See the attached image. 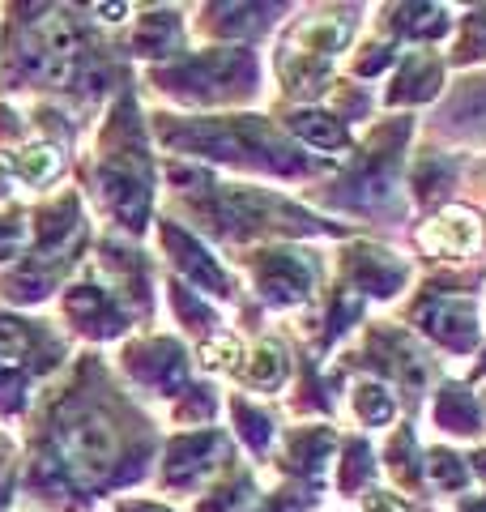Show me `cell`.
Masks as SVG:
<instances>
[{
  "mask_svg": "<svg viewBox=\"0 0 486 512\" xmlns=\"http://www.w3.org/2000/svg\"><path fill=\"white\" fill-rule=\"evenodd\" d=\"M167 141L171 146L209 154V158H231V163L243 158V163H261L269 171H299L303 167L261 120H205V124L180 128V133H167Z\"/></svg>",
  "mask_w": 486,
  "mask_h": 512,
  "instance_id": "cell-1",
  "label": "cell"
},
{
  "mask_svg": "<svg viewBox=\"0 0 486 512\" xmlns=\"http://www.w3.org/2000/svg\"><path fill=\"white\" fill-rule=\"evenodd\" d=\"M350 35H354V22H346V18H312L295 30V43H286V52L329 64V56L342 52Z\"/></svg>",
  "mask_w": 486,
  "mask_h": 512,
  "instance_id": "cell-11",
  "label": "cell"
},
{
  "mask_svg": "<svg viewBox=\"0 0 486 512\" xmlns=\"http://www.w3.org/2000/svg\"><path fill=\"white\" fill-rule=\"evenodd\" d=\"M22 402V363L0 359V406H18Z\"/></svg>",
  "mask_w": 486,
  "mask_h": 512,
  "instance_id": "cell-29",
  "label": "cell"
},
{
  "mask_svg": "<svg viewBox=\"0 0 486 512\" xmlns=\"http://www.w3.org/2000/svg\"><path fill=\"white\" fill-rule=\"evenodd\" d=\"M261 512H303V504H290V495H282V500H273V504L261 508Z\"/></svg>",
  "mask_w": 486,
  "mask_h": 512,
  "instance_id": "cell-34",
  "label": "cell"
},
{
  "mask_svg": "<svg viewBox=\"0 0 486 512\" xmlns=\"http://www.w3.org/2000/svg\"><path fill=\"white\" fill-rule=\"evenodd\" d=\"M222 436L218 431H197V436H184L171 444L167 453V483H188L197 470H205L209 461H214L222 453Z\"/></svg>",
  "mask_w": 486,
  "mask_h": 512,
  "instance_id": "cell-12",
  "label": "cell"
},
{
  "mask_svg": "<svg viewBox=\"0 0 486 512\" xmlns=\"http://www.w3.org/2000/svg\"><path fill=\"white\" fill-rule=\"evenodd\" d=\"M329 457H333V431H324V427L295 431V436L286 440V461H290V470L303 474V478H320L324 466H329Z\"/></svg>",
  "mask_w": 486,
  "mask_h": 512,
  "instance_id": "cell-14",
  "label": "cell"
},
{
  "mask_svg": "<svg viewBox=\"0 0 486 512\" xmlns=\"http://www.w3.org/2000/svg\"><path fill=\"white\" fill-rule=\"evenodd\" d=\"M69 316L81 320V329H90L94 338H111V333H120L116 303H111L107 291H99V286H77V291H69Z\"/></svg>",
  "mask_w": 486,
  "mask_h": 512,
  "instance_id": "cell-13",
  "label": "cell"
},
{
  "mask_svg": "<svg viewBox=\"0 0 486 512\" xmlns=\"http://www.w3.org/2000/svg\"><path fill=\"white\" fill-rule=\"evenodd\" d=\"M354 410H359V419L367 427H380V423L393 419L397 402H393V393H388L384 384H359V393H354Z\"/></svg>",
  "mask_w": 486,
  "mask_h": 512,
  "instance_id": "cell-21",
  "label": "cell"
},
{
  "mask_svg": "<svg viewBox=\"0 0 486 512\" xmlns=\"http://www.w3.org/2000/svg\"><path fill=\"white\" fill-rule=\"evenodd\" d=\"M256 286L269 303H299L312 291V261L303 252H265L256 261Z\"/></svg>",
  "mask_w": 486,
  "mask_h": 512,
  "instance_id": "cell-6",
  "label": "cell"
},
{
  "mask_svg": "<svg viewBox=\"0 0 486 512\" xmlns=\"http://www.w3.org/2000/svg\"><path fill=\"white\" fill-rule=\"evenodd\" d=\"M256 82V64L243 47H231V52H209L192 64H180V69L162 73V86L197 94V99H218V94H243Z\"/></svg>",
  "mask_w": 486,
  "mask_h": 512,
  "instance_id": "cell-3",
  "label": "cell"
},
{
  "mask_svg": "<svg viewBox=\"0 0 486 512\" xmlns=\"http://www.w3.org/2000/svg\"><path fill=\"white\" fill-rule=\"evenodd\" d=\"M13 167H18V175H22L26 184H47L56 175L60 158H56L52 146H30V150H22L18 158H13Z\"/></svg>",
  "mask_w": 486,
  "mask_h": 512,
  "instance_id": "cell-22",
  "label": "cell"
},
{
  "mask_svg": "<svg viewBox=\"0 0 486 512\" xmlns=\"http://www.w3.org/2000/svg\"><path fill=\"white\" fill-rule=\"evenodd\" d=\"M393 26L401 30V35H414V39H435L448 30V18L440 5H397L393 9Z\"/></svg>",
  "mask_w": 486,
  "mask_h": 512,
  "instance_id": "cell-18",
  "label": "cell"
},
{
  "mask_svg": "<svg viewBox=\"0 0 486 512\" xmlns=\"http://www.w3.org/2000/svg\"><path fill=\"white\" fill-rule=\"evenodd\" d=\"M290 128L320 150H342L346 146V124L324 116V111H299V116H290Z\"/></svg>",
  "mask_w": 486,
  "mask_h": 512,
  "instance_id": "cell-17",
  "label": "cell"
},
{
  "mask_svg": "<svg viewBox=\"0 0 486 512\" xmlns=\"http://www.w3.org/2000/svg\"><path fill=\"white\" fill-rule=\"evenodd\" d=\"M201 359H205V367H235L239 342L231 338V333H226V338H209L205 350H201Z\"/></svg>",
  "mask_w": 486,
  "mask_h": 512,
  "instance_id": "cell-28",
  "label": "cell"
},
{
  "mask_svg": "<svg viewBox=\"0 0 486 512\" xmlns=\"http://www.w3.org/2000/svg\"><path fill=\"white\" fill-rule=\"evenodd\" d=\"M367 508H371V512H410L401 500H393V495H384V491H371V495H367Z\"/></svg>",
  "mask_w": 486,
  "mask_h": 512,
  "instance_id": "cell-32",
  "label": "cell"
},
{
  "mask_svg": "<svg viewBox=\"0 0 486 512\" xmlns=\"http://www.w3.org/2000/svg\"><path fill=\"white\" fill-rule=\"evenodd\" d=\"M18 235H22V218H0V248L18 244Z\"/></svg>",
  "mask_w": 486,
  "mask_h": 512,
  "instance_id": "cell-33",
  "label": "cell"
},
{
  "mask_svg": "<svg viewBox=\"0 0 486 512\" xmlns=\"http://www.w3.org/2000/svg\"><path fill=\"white\" fill-rule=\"evenodd\" d=\"M427 470H431V478L440 487H461L465 483V466L452 453H444V448H435L431 453V461H427Z\"/></svg>",
  "mask_w": 486,
  "mask_h": 512,
  "instance_id": "cell-26",
  "label": "cell"
},
{
  "mask_svg": "<svg viewBox=\"0 0 486 512\" xmlns=\"http://www.w3.org/2000/svg\"><path fill=\"white\" fill-rule=\"evenodd\" d=\"M478 470H482V474H486V453H478Z\"/></svg>",
  "mask_w": 486,
  "mask_h": 512,
  "instance_id": "cell-37",
  "label": "cell"
},
{
  "mask_svg": "<svg viewBox=\"0 0 486 512\" xmlns=\"http://www.w3.org/2000/svg\"><path fill=\"white\" fill-rule=\"evenodd\" d=\"M418 320L435 342H444L448 350H469L478 342V308L474 299H457V295H435L418 308Z\"/></svg>",
  "mask_w": 486,
  "mask_h": 512,
  "instance_id": "cell-5",
  "label": "cell"
},
{
  "mask_svg": "<svg viewBox=\"0 0 486 512\" xmlns=\"http://www.w3.org/2000/svg\"><path fill=\"white\" fill-rule=\"evenodd\" d=\"M435 423L448 427V431H478V406L474 397H469L465 389H444L440 402H435Z\"/></svg>",
  "mask_w": 486,
  "mask_h": 512,
  "instance_id": "cell-19",
  "label": "cell"
},
{
  "mask_svg": "<svg viewBox=\"0 0 486 512\" xmlns=\"http://www.w3.org/2000/svg\"><path fill=\"white\" fill-rule=\"evenodd\" d=\"M457 56H461V60H482V56H486V13H474V18H465Z\"/></svg>",
  "mask_w": 486,
  "mask_h": 512,
  "instance_id": "cell-25",
  "label": "cell"
},
{
  "mask_svg": "<svg viewBox=\"0 0 486 512\" xmlns=\"http://www.w3.org/2000/svg\"><path fill=\"white\" fill-rule=\"evenodd\" d=\"M440 90V64L427 52H418L405 60V69L397 73V82L388 86V103H423Z\"/></svg>",
  "mask_w": 486,
  "mask_h": 512,
  "instance_id": "cell-15",
  "label": "cell"
},
{
  "mask_svg": "<svg viewBox=\"0 0 486 512\" xmlns=\"http://www.w3.org/2000/svg\"><path fill=\"white\" fill-rule=\"evenodd\" d=\"M367 474H371V453H367V444H350V453H346V474H342V491H354L359 483H367Z\"/></svg>",
  "mask_w": 486,
  "mask_h": 512,
  "instance_id": "cell-27",
  "label": "cell"
},
{
  "mask_svg": "<svg viewBox=\"0 0 486 512\" xmlns=\"http://www.w3.org/2000/svg\"><path fill=\"white\" fill-rule=\"evenodd\" d=\"M248 380L256 384V389H278V384L286 380V359H282V350L273 346V342H261V346L252 350Z\"/></svg>",
  "mask_w": 486,
  "mask_h": 512,
  "instance_id": "cell-20",
  "label": "cell"
},
{
  "mask_svg": "<svg viewBox=\"0 0 486 512\" xmlns=\"http://www.w3.org/2000/svg\"><path fill=\"white\" fill-rule=\"evenodd\" d=\"M180 18L175 13H150L137 30V52L141 56H171L180 47Z\"/></svg>",
  "mask_w": 486,
  "mask_h": 512,
  "instance_id": "cell-16",
  "label": "cell"
},
{
  "mask_svg": "<svg viewBox=\"0 0 486 512\" xmlns=\"http://www.w3.org/2000/svg\"><path fill=\"white\" fill-rule=\"evenodd\" d=\"M175 308H180V316H184V320H201V325H209V320H214V316H209V312H205L201 303L192 299L188 291H180V286H175Z\"/></svg>",
  "mask_w": 486,
  "mask_h": 512,
  "instance_id": "cell-30",
  "label": "cell"
},
{
  "mask_svg": "<svg viewBox=\"0 0 486 512\" xmlns=\"http://www.w3.org/2000/svg\"><path fill=\"white\" fill-rule=\"evenodd\" d=\"M231 410H235V423H239V431H243V440H248L252 448H265V444H269V414L252 410L248 402H243V397H235Z\"/></svg>",
  "mask_w": 486,
  "mask_h": 512,
  "instance_id": "cell-23",
  "label": "cell"
},
{
  "mask_svg": "<svg viewBox=\"0 0 486 512\" xmlns=\"http://www.w3.org/2000/svg\"><path fill=\"white\" fill-rule=\"evenodd\" d=\"M388 470H393L401 483H414L418 466H414V436L410 431H397V440L388 444Z\"/></svg>",
  "mask_w": 486,
  "mask_h": 512,
  "instance_id": "cell-24",
  "label": "cell"
},
{
  "mask_svg": "<svg viewBox=\"0 0 486 512\" xmlns=\"http://www.w3.org/2000/svg\"><path fill=\"white\" fill-rule=\"evenodd\" d=\"M388 60H393V52H388V47H371V56H367V60H359V77H371V73H380Z\"/></svg>",
  "mask_w": 486,
  "mask_h": 512,
  "instance_id": "cell-31",
  "label": "cell"
},
{
  "mask_svg": "<svg viewBox=\"0 0 486 512\" xmlns=\"http://www.w3.org/2000/svg\"><path fill=\"white\" fill-rule=\"evenodd\" d=\"M99 180H103V192H107L116 218L124 222L128 231H141L145 218H150L154 192H150V167H145L141 146H137V128L128 133V146H120L116 154L103 158Z\"/></svg>",
  "mask_w": 486,
  "mask_h": 512,
  "instance_id": "cell-2",
  "label": "cell"
},
{
  "mask_svg": "<svg viewBox=\"0 0 486 512\" xmlns=\"http://www.w3.org/2000/svg\"><path fill=\"white\" fill-rule=\"evenodd\" d=\"M461 512H486V500H469Z\"/></svg>",
  "mask_w": 486,
  "mask_h": 512,
  "instance_id": "cell-36",
  "label": "cell"
},
{
  "mask_svg": "<svg viewBox=\"0 0 486 512\" xmlns=\"http://www.w3.org/2000/svg\"><path fill=\"white\" fill-rule=\"evenodd\" d=\"M350 278L367 295H397L401 282H405V265L397 261L393 252L354 248V256H350Z\"/></svg>",
  "mask_w": 486,
  "mask_h": 512,
  "instance_id": "cell-10",
  "label": "cell"
},
{
  "mask_svg": "<svg viewBox=\"0 0 486 512\" xmlns=\"http://www.w3.org/2000/svg\"><path fill=\"white\" fill-rule=\"evenodd\" d=\"M482 239V222L478 214L469 210H444L431 227L418 231V244L427 252H444V256H461V252H474Z\"/></svg>",
  "mask_w": 486,
  "mask_h": 512,
  "instance_id": "cell-9",
  "label": "cell"
},
{
  "mask_svg": "<svg viewBox=\"0 0 486 512\" xmlns=\"http://www.w3.org/2000/svg\"><path fill=\"white\" fill-rule=\"evenodd\" d=\"M124 512H167V508H154V504H124Z\"/></svg>",
  "mask_w": 486,
  "mask_h": 512,
  "instance_id": "cell-35",
  "label": "cell"
},
{
  "mask_svg": "<svg viewBox=\"0 0 486 512\" xmlns=\"http://www.w3.org/2000/svg\"><path fill=\"white\" fill-rule=\"evenodd\" d=\"M128 367H133L145 384H154L158 393H180L184 380H188V359H184V350L175 342H145V346H137L133 355H128Z\"/></svg>",
  "mask_w": 486,
  "mask_h": 512,
  "instance_id": "cell-7",
  "label": "cell"
},
{
  "mask_svg": "<svg viewBox=\"0 0 486 512\" xmlns=\"http://www.w3.org/2000/svg\"><path fill=\"white\" fill-rule=\"evenodd\" d=\"M162 244H167V252L175 256V265H180L184 274H188V282L205 286L209 295H226V291H231V278H226L222 269L214 265V256H209L188 231L175 227V222H167V227H162Z\"/></svg>",
  "mask_w": 486,
  "mask_h": 512,
  "instance_id": "cell-8",
  "label": "cell"
},
{
  "mask_svg": "<svg viewBox=\"0 0 486 512\" xmlns=\"http://www.w3.org/2000/svg\"><path fill=\"white\" fill-rule=\"evenodd\" d=\"M60 440H64V453H69V466L81 478H90V483L107 478L120 457L116 427H111V419L99 410H77L73 419L60 427Z\"/></svg>",
  "mask_w": 486,
  "mask_h": 512,
  "instance_id": "cell-4",
  "label": "cell"
}]
</instances>
